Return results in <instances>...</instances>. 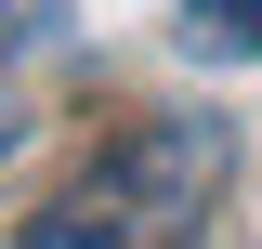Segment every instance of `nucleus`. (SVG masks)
Masks as SVG:
<instances>
[{
	"mask_svg": "<svg viewBox=\"0 0 262 249\" xmlns=\"http://www.w3.org/2000/svg\"><path fill=\"white\" fill-rule=\"evenodd\" d=\"M13 144H27V105H13V92H0V157H13Z\"/></svg>",
	"mask_w": 262,
	"mask_h": 249,
	"instance_id": "nucleus-5",
	"label": "nucleus"
},
{
	"mask_svg": "<svg viewBox=\"0 0 262 249\" xmlns=\"http://www.w3.org/2000/svg\"><path fill=\"white\" fill-rule=\"evenodd\" d=\"M39 39H53V0H0V66L39 53Z\"/></svg>",
	"mask_w": 262,
	"mask_h": 249,
	"instance_id": "nucleus-4",
	"label": "nucleus"
},
{
	"mask_svg": "<svg viewBox=\"0 0 262 249\" xmlns=\"http://www.w3.org/2000/svg\"><path fill=\"white\" fill-rule=\"evenodd\" d=\"M27 249H131V236H105V223L79 210V197H53V210L27 223Z\"/></svg>",
	"mask_w": 262,
	"mask_h": 249,
	"instance_id": "nucleus-3",
	"label": "nucleus"
},
{
	"mask_svg": "<svg viewBox=\"0 0 262 249\" xmlns=\"http://www.w3.org/2000/svg\"><path fill=\"white\" fill-rule=\"evenodd\" d=\"M170 39H184L196 66H262V0H184Z\"/></svg>",
	"mask_w": 262,
	"mask_h": 249,
	"instance_id": "nucleus-2",
	"label": "nucleus"
},
{
	"mask_svg": "<svg viewBox=\"0 0 262 249\" xmlns=\"http://www.w3.org/2000/svg\"><path fill=\"white\" fill-rule=\"evenodd\" d=\"M223 171H236V118L170 105V118H131L66 197H79L105 236H131V249H184L196 223H210V197H223Z\"/></svg>",
	"mask_w": 262,
	"mask_h": 249,
	"instance_id": "nucleus-1",
	"label": "nucleus"
}]
</instances>
